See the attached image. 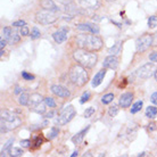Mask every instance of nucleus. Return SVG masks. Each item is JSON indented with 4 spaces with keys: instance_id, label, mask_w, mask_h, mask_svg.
<instances>
[{
    "instance_id": "9b49d317",
    "label": "nucleus",
    "mask_w": 157,
    "mask_h": 157,
    "mask_svg": "<svg viewBox=\"0 0 157 157\" xmlns=\"http://www.w3.org/2000/svg\"><path fill=\"white\" fill-rule=\"evenodd\" d=\"M132 101H133V94L132 92H124L120 96V99H118V104L122 108L130 107Z\"/></svg>"
},
{
    "instance_id": "cd10ccee",
    "label": "nucleus",
    "mask_w": 157,
    "mask_h": 157,
    "mask_svg": "<svg viewBox=\"0 0 157 157\" xmlns=\"http://www.w3.org/2000/svg\"><path fill=\"white\" fill-rule=\"evenodd\" d=\"M120 50H121V42H117L114 44V47H112L109 49V54L110 55H116L120 52Z\"/></svg>"
},
{
    "instance_id": "a878e982",
    "label": "nucleus",
    "mask_w": 157,
    "mask_h": 157,
    "mask_svg": "<svg viewBox=\"0 0 157 157\" xmlns=\"http://www.w3.org/2000/svg\"><path fill=\"white\" fill-rule=\"evenodd\" d=\"M21 40V36H18V33L17 32H13L12 36H10V39L8 40V42L10 43V44H15V43L20 42Z\"/></svg>"
},
{
    "instance_id": "c03bdc74",
    "label": "nucleus",
    "mask_w": 157,
    "mask_h": 157,
    "mask_svg": "<svg viewBox=\"0 0 157 157\" xmlns=\"http://www.w3.org/2000/svg\"><path fill=\"white\" fill-rule=\"evenodd\" d=\"M14 94H22V89H21L20 86H16V88H15V91H14Z\"/></svg>"
},
{
    "instance_id": "c9c22d12",
    "label": "nucleus",
    "mask_w": 157,
    "mask_h": 157,
    "mask_svg": "<svg viewBox=\"0 0 157 157\" xmlns=\"http://www.w3.org/2000/svg\"><path fill=\"white\" fill-rule=\"evenodd\" d=\"M89 99H90V94H89V92H84V94H82L81 99H80V104H84V102H86Z\"/></svg>"
},
{
    "instance_id": "412c9836",
    "label": "nucleus",
    "mask_w": 157,
    "mask_h": 157,
    "mask_svg": "<svg viewBox=\"0 0 157 157\" xmlns=\"http://www.w3.org/2000/svg\"><path fill=\"white\" fill-rule=\"evenodd\" d=\"M157 116V108L155 106H148L146 108V117L155 118Z\"/></svg>"
},
{
    "instance_id": "de8ad7c7",
    "label": "nucleus",
    "mask_w": 157,
    "mask_h": 157,
    "mask_svg": "<svg viewBox=\"0 0 157 157\" xmlns=\"http://www.w3.org/2000/svg\"><path fill=\"white\" fill-rule=\"evenodd\" d=\"M78 150H74V151H73V154H72V155H71V157H75V156H78Z\"/></svg>"
},
{
    "instance_id": "0eeeda50",
    "label": "nucleus",
    "mask_w": 157,
    "mask_h": 157,
    "mask_svg": "<svg viewBox=\"0 0 157 157\" xmlns=\"http://www.w3.org/2000/svg\"><path fill=\"white\" fill-rule=\"evenodd\" d=\"M58 20V16L56 12H51L47 9H42L36 14V21L38 23L42 24V25H49V24L55 23Z\"/></svg>"
},
{
    "instance_id": "423d86ee",
    "label": "nucleus",
    "mask_w": 157,
    "mask_h": 157,
    "mask_svg": "<svg viewBox=\"0 0 157 157\" xmlns=\"http://www.w3.org/2000/svg\"><path fill=\"white\" fill-rule=\"evenodd\" d=\"M46 102H44V98H42V96L39 94H32L30 96V101H29V107L30 109L33 110L34 113L38 114H43L46 112Z\"/></svg>"
},
{
    "instance_id": "7ed1b4c3",
    "label": "nucleus",
    "mask_w": 157,
    "mask_h": 157,
    "mask_svg": "<svg viewBox=\"0 0 157 157\" xmlns=\"http://www.w3.org/2000/svg\"><path fill=\"white\" fill-rule=\"evenodd\" d=\"M70 80L71 82L76 86H86L88 80H89V75H88V72H86V67L80 65V64H76V65H73V66L70 68Z\"/></svg>"
},
{
    "instance_id": "a19ab883",
    "label": "nucleus",
    "mask_w": 157,
    "mask_h": 157,
    "mask_svg": "<svg viewBox=\"0 0 157 157\" xmlns=\"http://www.w3.org/2000/svg\"><path fill=\"white\" fill-rule=\"evenodd\" d=\"M150 101H151V104H154V105H157V91L154 92V94L150 96Z\"/></svg>"
},
{
    "instance_id": "473e14b6",
    "label": "nucleus",
    "mask_w": 157,
    "mask_h": 157,
    "mask_svg": "<svg viewBox=\"0 0 157 157\" xmlns=\"http://www.w3.org/2000/svg\"><path fill=\"white\" fill-rule=\"evenodd\" d=\"M40 36H41V33H40L39 31V29L38 28H33L32 29V31H31V39L32 40H36V39H39Z\"/></svg>"
},
{
    "instance_id": "72a5a7b5",
    "label": "nucleus",
    "mask_w": 157,
    "mask_h": 157,
    "mask_svg": "<svg viewBox=\"0 0 157 157\" xmlns=\"http://www.w3.org/2000/svg\"><path fill=\"white\" fill-rule=\"evenodd\" d=\"M94 107H89V108H86V110H84V117L86 118H89V117H91L92 115L94 114Z\"/></svg>"
},
{
    "instance_id": "79ce46f5",
    "label": "nucleus",
    "mask_w": 157,
    "mask_h": 157,
    "mask_svg": "<svg viewBox=\"0 0 157 157\" xmlns=\"http://www.w3.org/2000/svg\"><path fill=\"white\" fill-rule=\"evenodd\" d=\"M7 40L4 39V38H1V40H0V47H1V49H4L5 47H6V44H7Z\"/></svg>"
},
{
    "instance_id": "20e7f679",
    "label": "nucleus",
    "mask_w": 157,
    "mask_h": 157,
    "mask_svg": "<svg viewBox=\"0 0 157 157\" xmlns=\"http://www.w3.org/2000/svg\"><path fill=\"white\" fill-rule=\"evenodd\" d=\"M22 124V120L9 110H4L1 113V133H6L14 130Z\"/></svg>"
},
{
    "instance_id": "5701e85b",
    "label": "nucleus",
    "mask_w": 157,
    "mask_h": 157,
    "mask_svg": "<svg viewBox=\"0 0 157 157\" xmlns=\"http://www.w3.org/2000/svg\"><path fill=\"white\" fill-rule=\"evenodd\" d=\"M58 133H59L58 128H57V126H52V128L49 130V132H48L47 138L49 139V140H52V139H55V138L58 136Z\"/></svg>"
},
{
    "instance_id": "9d476101",
    "label": "nucleus",
    "mask_w": 157,
    "mask_h": 157,
    "mask_svg": "<svg viewBox=\"0 0 157 157\" xmlns=\"http://www.w3.org/2000/svg\"><path fill=\"white\" fill-rule=\"evenodd\" d=\"M50 90L55 96L60 97V98H68L71 96L70 90L67 88H65V86H60V84H54V86H51Z\"/></svg>"
},
{
    "instance_id": "f704fd0d",
    "label": "nucleus",
    "mask_w": 157,
    "mask_h": 157,
    "mask_svg": "<svg viewBox=\"0 0 157 157\" xmlns=\"http://www.w3.org/2000/svg\"><path fill=\"white\" fill-rule=\"evenodd\" d=\"M20 34L22 36H28L29 34H30V30H29V28L26 26V25H24V26H22V29H21V32Z\"/></svg>"
},
{
    "instance_id": "2eb2a0df",
    "label": "nucleus",
    "mask_w": 157,
    "mask_h": 157,
    "mask_svg": "<svg viewBox=\"0 0 157 157\" xmlns=\"http://www.w3.org/2000/svg\"><path fill=\"white\" fill-rule=\"evenodd\" d=\"M81 7L88 9H98L100 7V0H78Z\"/></svg>"
},
{
    "instance_id": "c85d7f7f",
    "label": "nucleus",
    "mask_w": 157,
    "mask_h": 157,
    "mask_svg": "<svg viewBox=\"0 0 157 157\" xmlns=\"http://www.w3.org/2000/svg\"><path fill=\"white\" fill-rule=\"evenodd\" d=\"M118 113V107L116 105H113V106H110L108 108V115H109L110 117H115Z\"/></svg>"
},
{
    "instance_id": "ea45409f",
    "label": "nucleus",
    "mask_w": 157,
    "mask_h": 157,
    "mask_svg": "<svg viewBox=\"0 0 157 157\" xmlns=\"http://www.w3.org/2000/svg\"><path fill=\"white\" fill-rule=\"evenodd\" d=\"M149 60L150 62H154V63H157V51H154L149 55Z\"/></svg>"
},
{
    "instance_id": "f3484780",
    "label": "nucleus",
    "mask_w": 157,
    "mask_h": 157,
    "mask_svg": "<svg viewBox=\"0 0 157 157\" xmlns=\"http://www.w3.org/2000/svg\"><path fill=\"white\" fill-rule=\"evenodd\" d=\"M106 70L107 68H102V70H100V71L97 73V74L94 75V78H92V82H91V86H94V88H97V86H99V84H101V82L104 81V78H105V75H106Z\"/></svg>"
},
{
    "instance_id": "37998d69",
    "label": "nucleus",
    "mask_w": 157,
    "mask_h": 157,
    "mask_svg": "<svg viewBox=\"0 0 157 157\" xmlns=\"http://www.w3.org/2000/svg\"><path fill=\"white\" fill-rule=\"evenodd\" d=\"M55 114H56V113L54 112V110H52V112H50V113H48V114L44 115L43 117H44V118H50V117H52V116H54Z\"/></svg>"
},
{
    "instance_id": "f03ea898",
    "label": "nucleus",
    "mask_w": 157,
    "mask_h": 157,
    "mask_svg": "<svg viewBox=\"0 0 157 157\" xmlns=\"http://www.w3.org/2000/svg\"><path fill=\"white\" fill-rule=\"evenodd\" d=\"M73 58L76 63L84 66L86 68H92L97 64L98 56H97V54H94V51L78 48L73 52Z\"/></svg>"
},
{
    "instance_id": "2f4dec72",
    "label": "nucleus",
    "mask_w": 157,
    "mask_h": 157,
    "mask_svg": "<svg viewBox=\"0 0 157 157\" xmlns=\"http://www.w3.org/2000/svg\"><path fill=\"white\" fill-rule=\"evenodd\" d=\"M44 102H46V105H47L49 108H55L56 107L55 100H54V98H51V97H46V98H44Z\"/></svg>"
},
{
    "instance_id": "1a4fd4ad",
    "label": "nucleus",
    "mask_w": 157,
    "mask_h": 157,
    "mask_svg": "<svg viewBox=\"0 0 157 157\" xmlns=\"http://www.w3.org/2000/svg\"><path fill=\"white\" fill-rule=\"evenodd\" d=\"M154 62L153 63H147L145 65H142L140 68H138L136 72L137 78H148L154 74Z\"/></svg>"
},
{
    "instance_id": "4be33fe9",
    "label": "nucleus",
    "mask_w": 157,
    "mask_h": 157,
    "mask_svg": "<svg viewBox=\"0 0 157 157\" xmlns=\"http://www.w3.org/2000/svg\"><path fill=\"white\" fill-rule=\"evenodd\" d=\"M29 101H30V94H21V96L18 97V104L22 106H29Z\"/></svg>"
},
{
    "instance_id": "8fccbe9b",
    "label": "nucleus",
    "mask_w": 157,
    "mask_h": 157,
    "mask_svg": "<svg viewBox=\"0 0 157 157\" xmlns=\"http://www.w3.org/2000/svg\"><path fill=\"white\" fill-rule=\"evenodd\" d=\"M4 54H5L4 49H1V51H0V56H1V57H2V56H4Z\"/></svg>"
},
{
    "instance_id": "4c0bfd02",
    "label": "nucleus",
    "mask_w": 157,
    "mask_h": 157,
    "mask_svg": "<svg viewBox=\"0 0 157 157\" xmlns=\"http://www.w3.org/2000/svg\"><path fill=\"white\" fill-rule=\"evenodd\" d=\"M20 145L22 146L23 148H29V147H30L32 144H31V141H30L29 139H26V140H22V141L20 142Z\"/></svg>"
},
{
    "instance_id": "f8f14e48",
    "label": "nucleus",
    "mask_w": 157,
    "mask_h": 157,
    "mask_svg": "<svg viewBox=\"0 0 157 157\" xmlns=\"http://www.w3.org/2000/svg\"><path fill=\"white\" fill-rule=\"evenodd\" d=\"M76 29L78 30H81V31L84 32H89V33H94V34H98L99 33V28L97 25L91 23H81L76 25Z\"/></svg>"
},
{
    "instance_id": "6ab92c4d",
    "label": "nucleus",
    "mask_w": 157,
    "mask_h": 157,
    "mask_svg": "<svg viewBox=\"0 0 157 157\" xmlns=\"http://www.w3.org/2000/svg\"><path fill=\"white\" fill-rule=\"evenodd\" d=\"M13 144H14V138L9 139V140L4 145L2 149H1V156L5 157V156H7L8 154H10V150H12V148H13Z\"/></svg>"
},
{
    "instance_id": "f257e3e1",
    "label": "nucleus",
    "mask_w": 157,
    "mask_h": 157,
    "mask_svg": "<svg viewBox=\"0 0 157 157\" xmlns=\"http://www.w3.org/2000/svg\"><path fill=\"white\" fill-rule=\"evenodd\" d=\"M75 41L80 48L86 49V50L91 51H98L101 49L102 47V41L97 34L90 33V34H78L75 36Z\"/></svg>"
},
{
    "instance_id": "4468645a",
    "label": "nucleus",
    "mask_w": 157,
    "mask_h": 157,
    "mask_svg": "<svg viewBox=\"0 0 157 157\" xmlns=\"http://www.w3.org/2000/svg\"><path fill=\"white\" fill-rule=\"evenodd\" d=\"M118 66V60L114 55H110L105 58L104 63H102V67L105 68H110V70H116Z\"/></svg>"
},
{
    "instance_id": "09e8293b",
    "label": "nucleus",
    "mask_w": 157,
    "mask_h": 157,
    "mask_svg": "<svg viewBox=\"0 0 157 157\" xmlns=\"http://www.w3.org/2000/svg\"><path fill=\"white\" fill-rule=\"evenodd\" d=\"M86 156H92V155H91V153H90V151H88V153H86V154H84V157H86Z\"/></svg>"
},
{
    "instance_id": "603ef678",
    "label": "nucleus",
    "mask_w": 157,
    "mask_h": 157,
    "mask_svg": "<svg viewBox=\"0 0 157 157\" xmlns=\"http://www.w3.org/2000/svg\"><path fill=\"white\" fill-rule=\"evenodd\" d=\"M146 155V153H141V154H139V155H138V156L140 157V156H145Z\"/></svg>"
},
{
    "instance_id": "393cba45",
    "label": "nucleus",
    "mask_w": 157,
    "mask_h": 157,
    "mask_svg": "<svg viewBox=\"0 0 157 157\" xmlns=\"http://www.w3.org/2000/svg\"><path fill=\"white\" fill-rule=\"evenodd\" d=\"M114 98H115L114 94H107L101 97V102L104 105H108V104H110V102L114 100Z\"/></svg>"
},
{
    "instance_id": "bb28decb",
    "label": "nucleus",
    "mask_w": 157,
    "mask_h": 157,
    "mask_svg": "<svg viewBox=\"0 0 157 157\" xmlns=\"http://www.w3.org/2000/svg\"><path fill=\"white\" fill-rule=\"evenodd\" d=\"M2 33H4V38L8 41L13 34V30L9 28V26H6V28H4V30H2Z\"/></svg>"
},
{
    "instance_id": "dca6fc26",
    "label": "nucleus",
    "mask_w": 157,
    "mask_h": 157,
    "mask_svg": "<svg viewBox=\"0 0 157 157\" xmlns=\"http://www.w3.org/2000/svg\"><path fill=\"white\" fill-rule=\"evenodd\" d=\"M40 6L42 7V9H47V10H51V12H59L58 6L54 2V0H40Z\"/></svg>"
},
{
    "instance_id": "7c9ffc66",
    "label": "nucleus",
    "mask_w": 157,
    "mask_h": 157,
    "mask_svg": "<svg viewBox=\"0 0 157 157\" xmlns=\"http://www.w3.org/2000/svg\"><path fill=\"white\" fill-rule=\"evenodd\" d=\"M23 150L21 149V148H16V147H14V148H12V150H10V156H14V157H17V156H22L23 155Z\"/></svg>"
},
{
    "instance_id": "b1692460",
    "label": "nucleus",
    "mask_w": 157,
    "mask_h": 157,
    "mask_svg": "<svg viewBox=\"0 0 157 157\" xmlns=\"http://www.w3.org/2000/svg\"><path fill=\"white\" fill-rule=\"evenodd\" d=\"M142 106H144V101H142V100H139V101H137L136 104H133L132 107H131V114H136L138 112H140Z\"/></svg>"
},
{
    "instance_id": "e433bc0d",
    "label": "nucleus",
    "mask_w": 157,
    "mask_h": 157,
    "mask_svg": "<svg viewBox=\"0 0 157 157\" xmlns=\"http://www.w3.org/2000/svg\"><path fill=\"white\" fill-rule=\"evenodd\" d=\"M22 78L24 80H28V81H31V80H34V75L29 74L28 72H22Z\"/></svg>"
},
{
    "instance_id": "39448f33",
    "label": "nucleus",
    "mask_w": 157,
    "mask_h": 157,
    "mask_svg": "<svg viewBox=\"0 0 157 157\" xmlns=\"http://www.w3.org/2000/svg\"><path fill=\"white\" fill-rule=\"evenodd\" d=\"M76 115V110L72 105H67L60 110L57 118H55V123L58 125H65L68 122H71Z\"/></svg>"
},
{
    "instance_id": "49530a36",
    "label": "nucleus",
    "mask_w": 157,
    "mask_h": 157,
    "mask_svg": "<svg viewBox=\"0 0 157 157\" xmlns=\"http://www.w3.org/2000/svg\"><path fill=\"white\" fill-rule=\"evenodd\" d=\"M154 46H157V32L155 33V36H154V42H153Z\"/></svg>"
},
{
    "instance_id": "a211bd4d",
    "label": "nucleus",
    "mask_w": 157,
    "mask_h": 157,
    "mask_svg": "<svg viewBox=\"0 0 157 157\" xmlns=\"http://www.w3.org/2000/svg\"><path fill=\"white\" fill-rule=\"evenodd\" d=\"M89 129H90V125L86 126L83 130H81V131H80V132H78L75 136H73V137H72V139H71L72 142H73L74 145H80V144L83 141V138H84V136L86 134V132L89 131Z\"/></svg>"
},
{
    "instance_id": "aec40b11",
    "label": "nucleus",
    "mask_w": 157,
    "mask_h": 157,
    "mask_svg": "<svg viewBox=\"0 0 157 157\" xmlns=\"http://www.w3.org/2000/svg\"><path fill=\"white\" fill-rule=\"evenodd\" d=\"M43 142H44V139H43L42 136H36V137L33 138L32 149H38V148H40Z\"/></svg>"
},
{
    "instance_id": "864d4df0",
    "label": "nucleus",
    "mask_w": 157,
    "mask_h": 157,
    "mask_svg": "<svg viewBox=\"0 0 157 157\" xmlns=\"http://www.w3.org/2000/svg\"><path fill=\"white\" fill-rule=\"evenodd\" d=\"M107 1H114V0H107Z\"/></svg>"
},
{
    "instance_id": "58836bf2",
    "label": "nucleus",
    "mask_w": 157,
    "mask_h": 157,
    "mask_svg": "<svg viewBox=\"0 0 157 157\" xmlns=\"http://www.w3.org/2000/svg\"><path fill=\"white\" fill-rule=\"evenodd\" d=\"M24 25H26L24 21H16V22L13 23V26H14V28H22Z\"/></svg>"
},
{
    "instance_id": "6e6552de",
    "label": "nucleus",
    "mask_w": 157,
    "mask_h": 157,
    "mask_svg": "<svg viewBox=\"0 0 157 157\" xmlns=\"http://www.w3.org/2000/svg\"><path fill=\"white\" fill-rule=\"evenodd\" d=\"M153 42H154V36H151V34H144V36H140L136 41L137 51L144 52L147 49H149L150 46H153Z\"/></svg>"
},
{
    "instance_id": "c756f323",
    "label": "nucleus",
    "mask_w": 157,
    "mask_h": 157,
    "mask_svg": "<svg viewBox=\"0 0 157 157\" xmlns=\"http://www.w3.org/2000/svg\"><path fill=\"white\" fill-rule=\"evenodd\" d=\"M148 26L150 29H155L157 26V16H150L148 18Z\"/></svg>"
},
{
    "instance_id": "a18cd8bd",
    "label": "nucleus",
    "mask_w": 157,
    "mask_h": 157,
    "mask_svg": "<svg viewBox=\"0 0 157 157\" xmlns=\"http://www.w3.org/2000/svg\"><path fill=\"white\" fill-rule=\"evenodd\" d=\"M148 126H149L150 131H154V130H156V124H155V123H151V124H150V125H148Z\"/></svg>"
},
{
    "instance_id": "3c124183",
    "label": "nucleus",
    "mask_w": 157,
    "mask_h": 157,
    "mask_svg": "<svg viewBox=\"0 0 157 157\" xmlns=\"http://www.w3.org/2000/svg\"><path fill=\"white\" fill-rule=\"evenodd\" d=\"M154 76H155V80L157 81V70L155 71V73H154Z\"/></svg>"
},
{
    "instance_id": "ddd939ff",
    "label": "nucleus",
    "mask_w": 157,
    "mask_h": 157,
    "mask_svg": "<svg viewBox=\"0 0 157 157\" xmlns=\"http://www.w3.org/2000/svg\"><path fill=\"white\" fill-rule=\"evenodd\" d=\"M67 32H68V29L67 28H63L56 31L54 34H52V38L55 40V42L57 43H63L67 40Z\"/></svg>"
}]
</instances>
